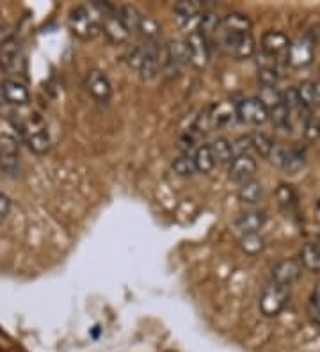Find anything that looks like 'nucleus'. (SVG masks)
<instances>
[{"label": "nucleus", "mask_w": 320, "mask_h": 352, "mask_svg": "<svg viewBox=\"0 0 320 352\" xmlns=\"http://www.w3.org/2000/svg\"><path fill=\"white\" fill-rule=\"evenodd\" d=\"M11 123L20 133V139L34 153H47L52 146V138L48 126L38 112H13Z\"/></svg>", "instance_id": "f257e3e1"}, {"label": "nucleus", "mask_w": 320, "mask_h": 352, "mask_svg": "<svg viewBox=\"0 0 320 352\" xmlns=\"http://www.w3.org/2000/svg\"><path fill=\"white\" fill-rule=\"evenodd\" d=\"M217 47L222 54L233 57V59H248L255 54V38L251 32H237V30L222 29L217 25L215 29Z\"/></svg>", "instance_id": "f03ea898"}, {"label": "nucleus", "mask_w": 320, "mask_h": 352, "mask_svg": "<svg viewBox=\"0 0 320 352\" xmlns=\"http://www.w3.org/2000/svg\"><path fill=\"white\" fill-rule=\"evenodd\" d=\"M68 22L73 34L82 39H93L102 30L100 29L102 16L93 6H89V8L87 6H78V8L72 9Z\"/></svg>", "instance_id": "7ed1b4c3"}, {"label": "nucleus", "mask_w": 320, "mask_h": 352, "mask_svg": "<svg viewBox=\"0 0 320 352\" xmlns=\"http://www.w3.org/2000/svg\"><path fill=\"white\" fill-rule=\"evenodd\" d=\"M185 50H187V59L194 68L203 69L210 60V50L206 36L200 29L191 30L185 38Z\"/></svg>", "instance_id": "20e7f679"}, {"label": "nucleus", "mask_w": 320, "mask_h": 352, "mask_svg": "<svg viewBox=\"0 0 320 352\" xmlns=\"http://www.w3.org/2000/svg\"><path fill=\"white\" fill-rule=\"evenodd\" d=\"M20 169V148L13 135L0 133V176H17Z\"/></svg>", "instance_id": "39448f33"}, {"label": "nucleus", "mask_w": 320, "mask_h": 352, "mask_svg": "<svg viewBox=\"0 0 320 352\" xmlns=\"http://www.w3.org/2000/svg\"><path fill=\"white\" fill-rule=\"evenodd\" d=\"M288 301V288L273 283L264 288L260 297V309L265 317H276Z\"/></svg>", "instance_id": "423d86ee"}, {"label": "nucleus", "mask_w": 320, "mask_h": 352, "mask_svg": "<svg viewBox=\"0 0 320 352\" xmlns=\"http://www.w3.org/2000/svg\"><path fill=\"white\" fill-rule=\"evenodd\" d=\"M187 50H185V43L173 39L166 45V59L162 60V75L166 78H176L182 72V66L187 63Z\"/></svg>", "instance_id": "0eeeda50"}, {"label": "nucleus", "mask_w": 320, "mask_h": 352, "mask_svg": "<svg viewBox=\"0 0 320 352\" xmlns=\"http://www.w3.org/2000/svg\"><path fill=\"white\" fill-rule=\"evenodd\" d=\"M0 95L6 100V103L13 107H27L30 102V93L27 86L20 78L8 77L0 82Z\"/></svg>", "instance_id": "6e6552de"}, {"label": "nucleus", "mask_w": 320, "mask_h": 352, "mask_svg": "<svg viewBox=\"0 0 320 352\" xmlns=\"http://www.w3.org/2000/svg\"><path fill=\"white\" fill-rule=\"evenodd\" d=\"M235 107H237V118L248 125H264L269 120V111L258 98H244Z\"/></svg>", "instance_id": "1a4fd4ad"}, {"label": "nucleus", "mask_w": 320, "mask_h": 352, "mask_svg": "<svg viewBox=\"0 0 320 352\" xmlns=\"http://www.w3.org/2000/svg\"><path fill=\"white\" fill-rule=\"evenodd\" d=\"M158 68H160V54H158L157 41H146L142 45V56L139 63V75L142 80L151 82L158 77Z\"/></svg>", "instance_id": "9d476101"}, {"label": "nucleus", "mask_w": 320, "mask_h": 352, "mask_svg": "<svg viewBox=\"0 0 320 352\" xmlns=\"http://www.w3.org/2000/svg\"><path fill=\"white\" fill-rule=\"evenodd\" d=\"M301 272H303V265L297 260H292V258L281 260L273 267V283L288 288L301 278Z\"/></svg>", "instance_id": "9b49d317"}, {"label": "nucleus", "mask_w": 320, "mask_h": 352, "mask_svg": "<svg viewBox=\"0 0 320 352\" xmlns=\"http://www.w3.org/2000/svg\"><path fill=\"white\" fill-rule=\"evenodd\" d=\"M85 87L89 91V95L98 102H109L112 96V86L111 80L107 78V75L100 69H89L85 75Z\"/></svg>", "instance_id": "f8f14e48"}, {"label": "nucleus", "mask_w": 320, "mask_h": 352, "mask_svg": "<svg viewBox=\"0 0 320 352\" xmlns=\"http://www.w3.org/2000/svg\"><path fill=\"white\" fill-rule=\"evenodd\" d=\"M313 39H310L308 36H303L299 38L297 41L290 43V48L286 52L288 56V63L295 68H303V66H308L313 60Z\"/></svg>", "instance_id": "ddd939ff"}, {"label": "nucleus", "mask_w": 320, "mask_h": 352, "mask_svg": "<svg viewBox=\"0 0 320 352\" xmlns=\"http://www.w3.org/2000/svg\"><path fill=\"white\" fill-rule=\"evenodd\" d=\"M21 60V47L17 36H8L0 41V68L14 72Z\"/></svg>", "instance_id": "4468645a"}, {"label": "nucleus", "mask_w": 320, "mask_h": 352, "mask_svg": "<svg viewBox=\"0 0 320 352\" xmlns=\"http://www.w3.org/2000/svg\"><path fill=\"white\" fill-rule=\"evenodd\" d=\"M230 178L237 184H248L255 178L256 173V160L249 153L237 155L233 162L230 164Z\"/></svg>", "instance_id": "2eb2a0df"}, {"label": "nucleus", "mask_w": 320, "mask_h": 352, "mask_svg": "<svg viewBox=\"0 0 320 352\" xmlns=\"http://www.w3.org/2000/svg\"><path fill=\"white\" fill-rule=\"evenodd\" d=\"M209 120L212 129H226L233 125L237 118V107L230 102H219L209 109Z\"/></svg>", "instance_id": "dca6fc26"}, {"label": "nucleus", "mask_w": 320, "mask_h": 352, "mask_svg": "<svg viewBox=\"0 0 320 352\" xmlns=\"http://www.w3.org/2000/svg\"><path fill=\"white\" fill-rule=\"evenodd\" d=\"M290 43L292 41L288 39V36L281 32V30H267L264 38H262V48L270 57L286 54L288 48H290Z\"/></svg>", "instance_id": "f3484780"}, {"label": "nucleus", "mask_w": 320, "mask_h": 352, "mask_svg": "<svg viewBox=\"0 0 320 352\" xmlns=\"http://www.w3.org/2000/svg\"><path fill=\"white\" fill-rule=\"evenodd\" d=\"M175 14L182 27H189L194 22H201V4L196 0H180L175 4Z\"/></svg>", "instance_id": "a211bd4d"}, {"label": "nucleus", "mask_w": 320, "mask_h": 352, "mask_svg": "<svg viewBox=\"0 0 320 352\" xmlns=\"http://www.w3.org/2000/svg\"><path fill=\"white\" fill-rule=\"evenodd\" d=\"M265 221H267V215H265L264 210H249L239 215V219L235 221V226L242 232V235L258 233L264 228Z\"/></svg>", "instance_id": "6ab92c4d"}, {"label": "nucleus", "mask_w": 320, "mask_h": 352, "mask_svg": "<svg viewBox=\"0 0 320 352\" xmlns=\"http://www.w3.org/2000/svg\"><path fill=\"white\" fill-rule=\"evenodd\" d=\"M295 91H297V96L299 100H301V105H303L304 109H308L310 112L320 105V86L315 84V82H301V84L295 87Z\"/></svg>", "instance_id": "aec40b11"}, {"label": "nucleus", "mask_w": 320, "mask_h": 352, "mask_svg": "<svg viewBox=\"0 0 320 352\" xmlns=\"http://www.w3.org/2000/svg\"><path fill=\"white\" fill-rule=\"evenodd\" d=\"M194 166H196L198 173H203V175H209L213 168H215V159H213L212 148L210 144H200L194 151Z\"/></svg>", "instance_id": "412c9836"}, {"label": "nucleus", "mask_w": 320, "mask_h": 352, "mask_svg": "<svg viewBox=\"0 0 320 352\" xmlns=\"http://www.w3.org/2000/svg\"><path fill=\"white\" fill-rule=\"evenodd\" d=\"M304 164H306V155H304L303 148L292 146L286 150L285 162H283V169L285 171H288L290 175H297L304 168Z\"/></svg>", "instance_id": "4be33fe9"}, {"label": "nucleus", "mask_w": 320, "mask_h": 352, "mask_svg": "<svg viewBox=\"0 0 320 352\" xmlns=\"http://www.w3.org/2000/svg\"><path fill=\"white\" fill-rule=\"evenodd\" d=\"M212 148V153H213V159L215 162L219 164H231L235 159V150H233V144H231L228 139L224 138H217L215 141L210 144Z\"/></svg>", "instance_id": "5701e85b"}, {"label": "nucleus", "mask_w": 320, "mask_h": 352, "mask_svg": "<svg viewBox=\"0 0 320 352\" xmlns=\"http://www.w3.org/2000/svg\"><path fill=\"white\" fill-rule=\"evenodd\" d=\"M262 196H264V187H262L260 182L251 180L248 184L240 185L239 201L244 205H255V203L260 201Z\"/></svg>", "instance_id": "b1692460"}, {"label": "nucleus", "mask_w": 320, "mask_h": 352, "mask_svg": "<svg viewBox=\"0 0 320 352\" xmlns=\"http://www.w3.org/2000/svg\"><path fill=\"white\" fill-rule=\"evenodd\" d=\"M219 25L222 29L237 30V32H251V20L242 13H230L219 20Z\"/></svg>", "instance_id": "393cba45"}, {"label": "nucleus", "mask_w": 320, "mask_h": 352, "mask_svg": "<svg viewBox=\"0 0 320 352\" xmlns=\"http://www.w3.org/2000/svg\"><path fill=\"white\" fill-rule=\"evenodd\" d=\"M301 262L306 269L313 272L320 271V244L317 242H308L301 251Z\"/></svg>", "instance_id": "a878e982"}, {"label": "nucleus", "mask_w": 320, "mask_h": 352, "mask_svg": "<svg viewBox=\"0 0 320 352\" xmlns=\"http://www.w3.org/2000/svg\"><path fill=\"white\" fill-rule=\"evenodd\" d=\"M240 248L244 253L258 254L265 250V241L260 233H246L240 236Z\"/></svg>", "instance_id": "bb28decb"}, {"label": "nucleus", "mask_w": 320, "mask_h": 352, "mask_svg": "<svg viewBox=\"0 0 320 352\" xmlns=\"http://www.w3.org/2000/svg\"><path fill=\"white\" fill-rule=\"evenodd\" d=\"M249 138H251V150H255L256 153L262 155V157H265V159H269L270 151H273V148H274L273 139L262 132L251 133Z\"/></svg>", "instance_id": "cd10ccee"}, {"label": "nucleus", "mask_w": 320, "mask_h": 352, "mask_svg": "<svg viewBox=\"0 0 320 352\" xmlns=\"http://www.w3.org/2000/svg\"><path fill=\"white\" fill-rule=\"evenodd\" d=\"M258 100L264 103L267 111H273L283 103V93H279L277 87H260Z\"/></svg>", "instance_id": "c85d7f7f"}, {"label": "nucleus", "mask_w": 320, "mask_h": 352, "mask_svg": "<svg viewBox=\"0 0 320 352\" xmlns=\"http://www.w3.org/2000/svg\"><path fill=\"white\" fill-rule=\"evenodd\" d=\"M276 198L285 210H292V208H295V205H297V194H295L292 185H279L276 190Z\"/></svg>", "instance_id": "c756f323"}, {"label": "nucleus", "mask_w": 320, "mask_h": 352, "mask_svg": "<svg viewBox=\"0 0 320 352\" xmlns=\"http://www.w3.org/2000/svg\"><path fill=\"white\" fill-rule=\"evenodd\" d=\"M142 14L139 13V9L134 8V6H125L120 9V20L123 22V25L127 27L130 32L139 29V22H141Z\"/></svg>", "instance_id": "7c9ffc66"}, {"label": "nucleus", "mask_w": 320, "mask_h": 352, "mask_svg": "<svg viewBox=\"0 0 320 352\" xmlns=\"http://www.w3.org/2000/svg\"><path fill=\"white\" fill-rule=\"evenodd\" d=\"M139 32L146 38V41H157V38L160 36V25L155 18L146 16L142 14L141 22H139Z\"/></svg>", "instance_id": "2f4dec72"}, {"label": "nucleus", "mask_w": 320, "mask_h": 352, "mask_svg": "<svg viewBox=\"0 0 320 352\" xmlns=\"http://www.w3.org/2000/svg\"><path fill=\"white\" fill-rule=\"evenodd\" d=\"M269 118L273 120L274 125L281 130H290V111L286 109L285 102L279 107L269 111Z\"/></svg>", "instance_id": "473e14b6"}, {"label": "nucleus", "mask_w": 320, "mask_h": 352, "mask_svg": "<svg viewBox=\"0 0 320 352\" xmlns=\"http://www.w3.org/2000/svg\"><path fill=\"white\" fill-rule=\"evenodd\" d=\"M173 169H175L176 175L180 176H192L196 171V166H194V159H192L191 155H180L173 160Z\"/></svg>", "instance_id": "72a5a7b5"}, {"label": "nucleus", "mask_w": 320, "mask_h": 352, "mask_svg": "<svg viewBox=\"0 0 320 352\" xmlns=\"http://www.w3.org/2000/svg\"><path fill=\"white\" fill-rule=\"evenodd\" d=\"M258 80H260L262 87H276L279 82V75L274 66H262L258 69Z\"/></svg>", "instance_id": "f704fd0d"}, {"label": "nucleus", "mask_w": 320, "mask_h": 352, "mask_svg": "<svg viewBox=\"0 0 320 352\" xmlns=\"http://www.w3.org/2000/svg\"><path fill=\"white\" fill-rule=\"evenodd\" d=\"M304 133H306V138L310 139V141H313V139H317L320 135V120H317V118H310V120L306 121V126H304Z\"/></svg>", "instance_id": "c9c22d12"}, {"label": "nucleus", "mask_w": 320, "mask_h": 352, "mask_svg": "<svg viewBox=\"0 0 320 352\" xmlns=\"http://www.w3.org/2000/svg\"><path fill=\"white\" fill-rule=\"evenodd\" d=\"M286 150H288V148H283V146H279V144H274L273 151H270V155H269L270 162L276 164V166H279V168H283Z\"/></svg>", "instance_id": "e433bc0d"}, {"label": "nucleus", "mask_w": 320, "mask_h": 352, "mask_svg": "<svg viewBox=\"0 0 320 352\" xmlns=\"http://www.w3.org/2000/svg\"><path fill=\"white\" fill-rule=\"evenodd\" d=\"M312 317L317 324L320 326V283L317 285L315 290H313L312 297Z\"/></svg>", "instance_id": "4c0bfd02"}, {"label": "nucleus", "mask_w": 320, "mask_h": 352, "mask_svg": "<svg viewBox=\"0 0 320 352\" xmlns=\"http://www.w3.org/2000/svg\"><path fill=\"white\" fill-rule=\"evenodd\" d=\"M9 210H11V199L6 194H0V223L8 217Z\"/></svg>", "instance_id": "58836bf2"}, {"label": "nucleus", "mask_w": 320, "mask_h": 352, "mask_svg": "<svg viewBox=\"0 0 320 352\" xmlns=\"http://www.w3.org/2000/svg\"><path fill=\"white\" fill-rule=\"evenodd\" d=\"M319 206H320V203H319Z\"/></svg>", "instance_id": "ea45409f"}]
</instances>
